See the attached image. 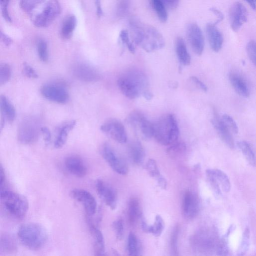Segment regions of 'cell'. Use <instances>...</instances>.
Wrapping results in <instances>:
<instances>
[{
	"label": "cell",
	"instance_id": "6da1fadb",
	"mask_svg": "<svg viewBox=\"0 0 256 256\" xmlns=\"http://www.w3.org/2000/svg\"><path fill=\"white\" fill-rule=\"evenodd\" d=\"M22 8L28 14L34 24L38 28L50 26L61 12L62 8L57 0H22Z\"/></svg>",
	"mask_w": 256,
	"mask_h": 256
},
{
	"label": "cell",
	"instance_id": "7a4b0ae2",
	"mask_svg": "<svg viewBox=\"0 0 256 256\" xmlns=\"http://www.w3.org/2000/svg\"><path fill=\"white\" fill-rule=\"evenodd\" d=\"M129 26L134 42L146 52H152L164 46L163 36L154 26L135 19L130 22Z\"/></svg>",
	"mask_w": 256,
	"mask_h": 256
},
{
	"label": "cell",
	"instance_id": "3957f363",
	"mask_svg": "<svg viewBox=\"0 0 256 256\" xmlns=\"http://www.w3.org/2000/svg\"><path fill=\"white\" fill-rule=\"evenodd\" d=\"M118 86L122 94L130 100L140 96L144 98L150 92L148 78L138 68H130L122 73L118 80Z\"/></svg>",
	"mask_w": 256,
	"mask_h": 256
},
{
	"label": "cell",
	"instance_id": "277c9868",
	"mask_svg": "<svg viewBox=\"0 0 256 256\" xmlns=\"http://www.w3.org/2000/svg\"><path fill=\"white\" fill-rule=\"evenodd\" d=\"M18 236L24 246L33 250L43 248L48 239L46 228L36 223H28L22 226L18 229Z\"/></svg>",
	"mask_w": 256,
	"mask_h": 256
},
{
	"label": "cell",
	"instance_id": "5b68a950",
	"mask_svg": "<svg viewBox=\"0 0 256 256\" xmlns=\"http://www.w3.org/2000/svg\"><path fill=\"white\" fill-rule=\"evenodd\" d=\"M154 137L163 146H170L177 142L180 130L175 116L172 114L163 116L153 124Z\"/></svg>",
	"mask_w": 256,
	"mask_h": 256
},
{
	"label": "cell",
	"instance_id": "8992f818",
	"mask_svg": "<svg viewBox=\"0 0 256 256\" xmlns=\"http://www.w3.org/2000/svg\"><path fill=\"white\" fill-rule=\"evenodd\" d=\"M2 204L12 216L18 220L23 219L28 210V202L24 196L15 192L2 190L0 194Z\"/></svg>",
	"mask_w": 256,
	"mask_h": 256
},
{
	"label": "cell",
	"instance_id": "52a82bcc",
	"mask_svg": "<svg viewBox=\"0 0 256 256\" xmlns=\"http://www.w3.org/2000/svg\"><path fill=\"white\" fill-rule=\"evenodd\" d=\"M40 124L38 119L34 118L24 120L20 124L18 138L23 144H30L36 142L41 133Z\"/></svg>",
	"mask_w": 256,
	"mask_h": 256
},
{
	"label": "cell",
	"instance_id": "ba28073f",
	"mask_svg": "<svg viewBox=\"0 0 256 256\" xmlns=\"http://www.w3.org/2000/svg\"><path fill=\"white\" fill-rule=\"evenodd\" d=\"M40 92L46 100L58 104H66L70 98L69 93L66 86L59 82H50L43 85Z\"/></svg>",
	"mask_w": 256,
	"mask_h": 256
},
{
	"label": "cell",
	"instance_id": "9c48e42d",
	"mask_svg": "<svg viewBox=\"0 0 256 256\" xmlns=\"http://www.w3.org/2000/svg\"><path fill=\"white\" fill-rule=\"evenodd\" d=\"M101 153L104 160L114 171L121 175L128 174V168L126 162L117 154L110 144H105L102 147Z\"/></svg>",
	"mask_w": 256,
	"mask_h": 256
},
{
	"label": "cell",
	"instance_id": "30bf717a",
	"mask_svg": "<svg viewBox=\"0 0 256 256\" xmlns=\"http://www.w3.org/2000/svg\"><path fill=\"white\" fill-rule=\"evenodd\" d=\"M128 122L136 129H138L142 138L149 140L154 137V124L141 112L134 111L128 118Z\"/></svg>",
	"mask_w": 256,
	"mask_h": 256
},
{
	"label": "cell",
	"instance_id": "8fae6325",
	"mask_svg": "<svg viewBox=\"0 0 256 256\" xmlns=\"http://www.w3.org/2000/svg\"><path fill=\"white\" fill-rule=\"evenodd\" d=\"M186 36L193 52L198 56L202 55L204 48V38L198 25L195 22L190 23L186 28Z\"/></svg>",
	"mask_w": 256,
	"mask_h": 256
},
{
	"label": "cell",
	"instance_id": "7c38bea8",
	"mask_svg": "<svg viewBox=\"0 0 256 256\" xmlns=\"http://www.w3.org/2000/svg\"><path fill=\"white\" fill-rule=\"evenodd\" d=\"M100 130L118 143L125 144L127 142L128 136L125 128L117 120L112 119L106 122L101 126Z\"/></svg>",
	"mask_w": 256,
	"mask_h": 256
},
{
	"label": "cell",
	"instance_id": "4fadbf2b",
	"mask_svg": "<svg viewBox=\"0 0 256 256\" xmlns=\"http://www.w3.org/2000/svg\"><path fill=\"white\" fill-rule=\"evenodd\" d=\"M229 16L231 28L234 32H236L247 22L248 12L244 5L236 2L231 5Z\"/></svg>",
	"mask_w": 256,
	"mask_h": 256
},
{
	"label": "cell",
	"instance_id": "5bb4252c",
	"mask_svg": "<svg viewBox=\"0 0 256 256\" xmlns=\"http://www.w3.org/2000/svg\"><path fill=\"white\" fill-rule=\"evenodd\" d=\"M70 194L74 199L83 205L88 216H94L96 214L97 202L90 192L84 190L76 189L72 191Z\"/></svg>",
	"mask_w": 256,
	"mask_h": 256
},
{
	"label": "cell",
	"instance_id": "9a60e30c",
	"mask_svg": "<svg viewBox=\"0 0 256 256\" xmlns=\"http://www.w3.org/2000/svg\"><path fill=\"white\" fill-rule=\"evenodd\" d=\"M96 188L100 198L112 210H115L118 200L116 191L102 180L96 181Z\"/></svg>",
	"mask_w": 256,
	"mask_h": 256
},
{
	"label": "cell",
	"instance_id": "2e32d148",
	"mask_svg": "<svg viewBox=\"0 0 256 256\" xmlns=\"http://www.w3.org/2000/svg\"><path fill=\"white\" fill-rule=\"evenodd\" d=\"M194 245L197 251L202 256H210L215 248V240L212 235L202 232L194 240Z\"/></svg>",
	"mask_w": 256,
	"mask_h": 256
},
{
	"label": "cell",
	"instance_id": "e0dca14e",
	"mask_svg": "<svg viewBox=\"0 0 256 256\" xmlns=\"http://www.w3.org/2000/svg\"><path fill=\"white\" fill-rule=\"evenodd\" d=\"M182 212L188 220H192L198 215L200 210V202L198 197L193 192H185L182 202Z\"/></svg>",
	"mask_w": 256,
	"mask_h": 256
},
{
	"label": "cell",
	"instance_id": "ac0fdd59",
	"mask_svg": "<svg viewBox=\"0 0 256 256\" xmlns=\"http://www.w3.org/2000/svg\"><path fill=\"white\" fill-rule=\"evenodd\" d=\"M74 75L80 80L92 82L100 78L99 72L90 66L84 63H78L73 68Z\"/></svg>",
	"mask_w": 256,
	"mask_h": 256
},
{
	"label": "cell",
	"instance_id": "d6986e66",
	"mask_svg": "<svg viewBox=\"0 0 256 256\" xmlns=\"http://www.w3.org/2000/svg\"><path fill=\"white\" fill-rule=\"evenodd\" d=\"M229 80L232 88L241 96L248 98L250 90L249 84L244 77L236 71H232L229 74Z\"/></svg>",
	"mask_w": 256,
	"mask_h": 256
},
{
	"label": "cell",
	"instance_id": "ffe728a7",
	"mask_svg": "<svg viewBox=\"0 0 256 256\" xmlns=\"http://www.w3.org/2000/svg\"><path fill=\"white\" fill-rule=\"evenodd\" d=\"M212 123L222 140L231 149L235 147V144L232 132L224 124L221 118L215 114Z\"/></svg>",
	"mask_w": 256,
	"mask_h": 256
},
{
	"label": "cell",
	"instance_id": "44dd1931",
	"mask_svg": "<svg viewBox=\"0 0 256 256\" xmlns=\"http://www.w3.org/2000/svg\"><path fill=\"white\" fill-rule=\"evenodd\" d=\"M65 166L68 170L78 178H84L86 174L88 169L82 158L76 156H71L66 158Z\"/></svg>",
	"mask_w": 256,
	"mask_h": 256
},
{
	"label": "cell",
	"instance_id": "7402d4cb",
	"mask_svg": "<svg viewBox=\"0 0 256 256\" xmlns=\"http://www.w3.org/2000/svg\"><path fill=\"white\" fill-rule=\"evenodd\" d=\"M206 32L211 48L218 52L222 49L224 43V38L222 32L214 23L208 24Z\"/></svg>",
	"mask_w": 256,
	"mask_h": 256
},
{
	"label": "cell",
	"instance_id": "603a6c76",
	"mask_svg": "<svg viewBox=\"0 0 256 256\" xmlns=\"http://www.w3.org/2000/svg\"><path fill=\"white\" fill-rule=\"evenodd\" d=\"M76 124V120H71L64 124L59 128L54 143L55 148L59 149L65 145L69 134L74 128Z\"/></svg>",
	"mask_w": 256,
	"mask_h": 256
},
{
	"label": "cell",
	"instance_id": "cb8c5ba5",
	"mask_svg": "<svg viewBox=\"0 0 256 256\" xmlns=\"http://www.w3.org/2000/svg\"><path fill=\"white\" fill-rule=\"evenodd\" d=\"M128 154L132 162L136 166L142 165L144 160L145 152L141 143L134 142L128 146Z\"/></svg>",
	"mask_w": 256,
	"mask_h": 256
},
{
	"label": "cell",
	"instance_id": "d4e9b609",
	"mask_svg": "<svg viewBox=\"0 0 256 256\" xmlns=\"http://www.w3.org/2000/svg\"><path fill=\"white\" fill-rule=\"evenodd\" d=\"M176 50L180 66H189L191 63L192 58L188 50L186 42L181 37H178L176 40Z\"/></svg>",
	"mask_w": 256,
	"mask_h": 256
},
{
	"label": "cell",
	"instance_id": "484cf974",
	"mask_svg": "<svg viewBox=\"0 0 256 256\" xmlns=\"http://www.w3.org/2000/svg\"><path fill=\"white\" fill-rule=\"evenodd\" d=\"M89 228L94 242L95 252L104 253L105 244L103 234L101 231L96 226L90 219H88Z\"/></svg>",
	"mask_w": 256,
	"mask_h": 256
},
{
	"label": "cell",
	"instance_id": "4316f807",
	"mask_svg": "<svg viewBox=\"0 0 256 256\" xmlns=\"http://www.w3.org/2000/svg\"><path fill=\"white\" fill-rule=\"evenodd\" d=\"M18 250L16 240L8 234H4L0 237V250L2 254L11 255L15 254Z\"/></svg>",
	"mask_w": 256,
	"mask_h": 256
},
{
	"label": "cell",
	"instance_id": "83f0119b",
	"mask_svg": "<svg viewBox=\"0 0 256 256\" xmlns=\"http://www.w3.org/2000/svg\"><path fill=\"white\" fill-rule=\"evenodd\" d=\"M77 24V19L74 14L66 16L62 23L60 35L65 40L70 39L72 36Z\"/></svg>",
	"mask_w": 256,
	"mask_h": 256
},
{
	"label": "cell",
	"instance_id": "f1b7e54d",
	"mask_svg": "<svg viewBox=\"0 0 256 256\" xmlns=\"http://www.w3.org/2000/svg\"><path fill=\"white\" fill-rule=\"evenodd\" d=\"M0 106L2 115L4 120L12 122L16 118V110L11 102L4 96H0Z\"/></svg>",
	"mask_w": 256,
	"mask_h": 256
},
{
	"label": "cell",
	"instance_id": "f546056e",
	"mask_svg": "<svg viewBox=\"0 0 256 256\" xmlns=\"http://www.w3.org/2000/svg\"><path fill=\"white\" fill-rule=\"evenodd\" d=\"M142 216V211L139 201L136 198L132 199L128 204V220L132 226H134Z\"/></svg>",
	"mask_w": 256,
	"mask_h": 256
},
{
	"label": "cell",
	"instance_id": "4dcf8cb0",
	"mask_svg": "<svg viewBox=\"0 0 256 256\" xmlns=\"http://www.w3.org/2000/svg\"><path fill=\"white\" fill-rule=\"evenodd\" d=\"M217 180L223 191L228 193L231 190V184L226 174L220 170L210 169L207 170Z\"/></svg>",
	"mask_w": 256,
	"mask_h": 256
},
{
	"label": "cell",
	"instance_id": "1f68e13d",
	"mask_svg": "<svg viewBox=\"0 0 256 256\" xmlns=\"http://www.w3.org/2000/svg\"><path fill=\"white\" fill-rule=\"evenodd\" d=\"M237 146L249 164L252 166H256V156L252 146L246 141L238 142Z\"/></svg>",
	"mask_w": 256,
	"mask_h": 256
},
{
	"label": "cell",
	"instance_id": "d6a6232c",
	"mask_svg": "<svg viewBox=\"0 0 256 256\" xmlns=\"http://www.w3.org/2000/svg\"><path fill=\"white\" fill-rule=\"evenodd\" d=\"M128 256H142V246L136 236L131 232L128 238Z\"/></svg>",
	"mask_w": 256,
	"mask_h": 256
},
{
	"label": "cell",
	"instance_id": "836d02e7",
	"mask_svg": "<svg viewBox=\"0 0 256 256\" xmlns=\"http://www.w3.org/2000/svg\"><path fill=\"white\" fill-rule=\"evenodd\" d=\"M152 6L160 20L162 23L166 22L168 19V14L162 0H153L152 1Z\"/></svg>",
	"mask_w": 256,
	"mask_h": 256
},
{
	"label": "cell",
	"instance_id": "e575fe53",
	"mask_svg": "<svg viewBox=\"0 0 256 256\" xmlns=\"http://www.w3.org/2000/svg\"><path fill=\"white\" fill-rule=\"evenodd\" d=\"M12 76V69L9 64L6 63L0 65V84L2 86L7 83Z\"/></svg>",
	"mask_w": 256,
	"mask_h": 256
},
{
	"label": "cell",
	"instance_id": "d590c367",
	"mask_svg": "<svg viewBox=\"0 0 256 256\" xmlns=\"http://www.w3.org/2000/svg\"><path fill=\"white\" fill-rule=\"evenodd\" d=\"M164 228V222L162 218L160 215L156 216L154 224L150 226V233L158 237L162 234Z\"/></svg>",
	"mask_w": 256,
	"mask_h": 256
},
{
	"label": "cell",
	"instance_id": "8d00e7d4",
	"mask_svg": "<svg viewBox=\"0 0 256 256\" xmlns=\"http://www.w3.org/2000/svg\"><path fill=\"white\" fill-rule=\"evenodd\" d=\"M130 8V2L129 0H120L118 2L116 6V16L122 18L129 13Z\"/></svg>",
	"mask_w": 256,
	"mask_h": 256
},
{
	"label": "cell",
	"instance_id": "74e56055",
	"mask_svg": "<svg viewBox=\"0 0 256 256\" xmlns=\"http://www.w3.org/2000/svg\"><path fill=\"white\" fill-rule=\"evenodd\" d=\"M38 53L40 60L44 62L48 61V52L47 42L44 40H40L38 42Z\"/></svg>",
	"mask_w": 256,
	"mask_h": 256
},
{
	"label": "cell",
	"instance_id": "f35d334b",
	"mask_svg": "<svg viewBox=\"0 0 256 256\" xmlns=\"http://www.w3.org/2000/svg\"><path fill=\"white\" fill-rule=\"evenodd\" d=\"M250 244V230L248 228H246L244 234L243 238L241 242L240 246L239 248L237 256H244L248 249L249 247Z\"/></svg>",
	"mask_w": 256,
	"mask_h": 256
},
{
	"label": "cell",
	"instance_id": "ab89813d",
	"mask_svg": "<svg viewBox=\"0 0 256 256\" xmlns=\"http://www.w3.org/2000/svg\"><path fill=\"white\" fill-rule=\"evenodd\" d=\"M178 228L176 227L172 233L170 239V256H179L178 248Z\"/></svg>",
	"mask_w": 256,
	"mask_h": 256
},
{
	"label": "cell",
	"instance_id": "60d3db41",
	"mask_svg": "<svg viewBox=\"0 0 256 256\" xmlns=\"http://www.w3.org/2000/svg\"><path fill=\"white\" fill-rule=\"evenodd\" d=\"M146 168L150 176L156 179L161 176L157 163L154 160L150 159L146 164Z\"/></svg>",
	"mask_w": 256,
	"mask_h": 256
},
{
	"label": "cell",
	"instance_id": "b9f144b4",
	"mask_svg": "<svg viewBox=\"0 0 256 256\" xmlns=\"http://www.w3.org/2000/svg\"><path fill=\"white\" fill-rule=\"evenodd\" d=\"M222 120L230 130L234 134L238 132V126L232 117L228 114H224L221 118Z\"/></svg>",
	"mask_w": 256,
	"mask_h": 256
},
{
	"label": "cell",
	"instance_id": "7bdbcfd3",
	"mask_svg": "<svg viewBox=\"0 0 256 256\" xmlns=\"http://www.w3.org/2000/svg\"><path fill=\"white\" fill-rule=\"evenodd\" d=\"M186 147L184 143L182 142H175L168 150V152L171 156H176L178 154L184 152Z\"/></svg>",
	"mask_w": 256,
	"mask_h": 256
},
{
	"label": "cell",
	"instance_id": "ee69618b",
	"mask_svg": "<svg viewBox=\"0 0 256 256\" xmlns=\"http://www.w3.org/2000/svg\"><path fill=\"white\" fill-rule=\"evenodd\" d=\"M120 38L122 43L126 46L128 50L134 54L136 52V48L130 41V34L128 30H122L120 34Z\"/></svg>",
	"mask_w": 256,
	"mask_h": 256
},
{
	"label": "cell",
	"instance_id": "f6af8a7d",
	"mask_svg": "<svg viewBox=\"0 0 256 256\" xmlns=\"http://www.w3.org/2000/svg\"><path fill=\"white\" fill-rule=\"evenodd\" d=\"M246 48L249 58L256 66V41L250 40Z\"/></svg>",
	"mask_w": 256,
	"mask_h": 256
},
{
	"label": "cell",
	"instance_id": "bcb514c9",
	"mask_svg": "<svg viewBox=\"0 0 256 256\" xmlns=\"http://www.w3.org/2000/svg\"><path fill=\"white\" fill-rule=\"evenodd\" d=\"M206 173L208 180L214 192L217 196H220L222 194V191L219 183L216 178L210 172L206 170Z\"/></svg>",
	"mask_w": 256,
	"mask_h": 256
},
{
	"label": "cell",
	"instance_id": "7dc6e473",
	"mask_svg": "<svg viewBox=\"0 0 256 256\" xmlns=\"http://www.w3.org/2000/svg\"><path fill=\"white\" fill-rule=\"evenodd\" d=\"M113 228L117 238L119 240L122 239L124 234V226L123 221L118 220L113 223Z\"/></svg>",
	"mask_w": 256,
	"mask_h": 256
},
{
	"label": "cell",
	"instance_id": "c3c4849f",
	"mask_svg": "<svg viewBox=\"0 0 256 256\" xmlns=\"http://www.w3.org/2000/svg\"><path fill=\"white\" fill-rule=\"evenodd\" d=\"M9 2V0H0V5L2 15L4 18L8 22H11L12 21V19L10 17V16L8 10Z\"/></svg>",
	"mask_w": 256,
	"mask_h": 256
},
{
	"label": "cell",
	"instance_id": "681fc988",
	"mask_svg": "<svg viewBox=\"0 0 256 256\" xmlns=\"http://www.w3.org/2000/svg\"><path fill=\"white\" fill-rule=\"evenodd\" d=\"M23 70L24 74L31 78H36L38 76L36 70L28 64L24 63L23 64Z\"/></svg>",
	"mask_w": 256,
	"mask_h": 256
},
{
	"label": "cell",
	"instance_id": "f907efd6",
	"mask_svg": "<svg viewBox=\"0 0 256 256\" xmlns=\"http://www.w3.org/2000/svg\"><path fill=\"white\" fill-rule=\"evenodd\" d=\"M167 10H174L178 6L180 1L178 0H162Z\"/></svg>",
	"mask_w": 256,
	"mask_h": 256
},
{
	"label": "cell",
	"instance_id": "816d5d0a",
	"mask_svg": "<svg viewBox=\"0 0 256 256\" xmlns=\"http://www.w3.org/2000/svg\"><path fill=\"white\" fill-rule=\"evenodd\" d=\"M41 133L44 135V141L46 144H48L52 140V134L50 130L46 126L41 128Z\"/></svg>",
	"mask_w": 256,
	"mask_h": 256
},
{
	"label": "cell",
	"instance_id": "f5cc1de1",
	"mask_svg": "<svg viewBox=\"0 0 256 256\" xmlns=\"http://www.w3.org/2000/svg\"><path fill=\"white\" fill-rule=\"evenodd\" d=\"M210 10L217 16L216 21L214 23L216 25L224 20V16L220 10L215 8H211Z\"/></svg>",
	"mask_w": 256,
	"mask_h": 256
},
{
	"label": "cell",
	"instance_id": "db71d44e",
	"mask_svg": "<svg viewBox=\"0 0 256 256\" xmlns=\"http://www.w3.org/2000/svg\"><path fill=\"white\" fill-rule=\"evenodd\" d=\"M190 79L194 83L204 92H206L208 91V88L207 86L198 78L196 76H192Z\"/></svg>",
	"mask_w": 256,
	"mask_h": 256
},
{
	"label": "cell",
	"instance_id": "11a10c76",
	"mask_svg": "<svg viewBox=\"0 0 256 256\" xmlns=\"http://www.w3.org/2000/svg\"><path fill=\"white\" fill-rule=\"evenodd\" d=\"M0 36L2 42L6 46H9L12 43V40L2 32H0Z\"/></svg>",
	"mask_w": 256,
	"mask_h": 256
},
{
	"label": "cell",
	"instance_id": "9f6ffc18",
	"mask_svg": "<svg viewBox=\"0 0 256 256\" xmlns=\"http://www.w3.org/2000/svg\"><path fill=\"white\" fill-rule=\"evenodd\" d=\"M159 186L162 190H166L168 183L166 180L162 176L156 178Z\"/></svg>",
	"mask_w": 256,
	"mask_h": 256
},
{
	"label": "cell",
	"instance_id": "6f0895ef",
	"mask_svg": "<svg viewBox=\"0 0 256 256\" xmlns=\"http://www.w3.org/2000/svg\"><path fill=\"white\" fill-rule=\"evenodd\" d=\"M6 182V174L2 166H0V187L2 189Z\"/></svg>",
	"mask_w": 256,
	"mask_h": 256
},
{
	"label": "cell",
	"instance_id": "680465c9",
	"mask_svg": "<svg viewBox=\"0 0 256 256\" xmlns=\"http://www.w3.org/2000/svg\"><path fill=\"white\" fill-rule=\"evenodd\" d=\"M95 4L96 8V14L98 16L100 17L103 15V10L101 2L100 0L95 1Z\"/></svg>",
	"mask_w": 256,
	"mask_h": 256
},
{
	"label": "cell",
	"instance_id": "91938a15",
	"mask_svg": "<svg viewBox=\"0 0 256 256\" xmlns=\"http://www.w3.org/2000/svg\"><path fill=\"white\" fill-rule=\"evenodd\" d=\"M246 2L254 10H256V2L255 1L246 0Z\"/></svg>",
	"mask_w": 256,
	"mask_h": 256
},
{
	"label": "cell",
	"instance_id": "94428289",
	"mask_svg": "<svg viewBox=\"0 0 256 256\" xmlns=\"http://www.w3.org/2000/svg\"><path fill=\"white\" fill-rule=\"evenodd\" d=\"M255 2H256V0Z\"/></svg>",
	"mask_w": 256,
	"mask_h": 256
}]
</instances>
